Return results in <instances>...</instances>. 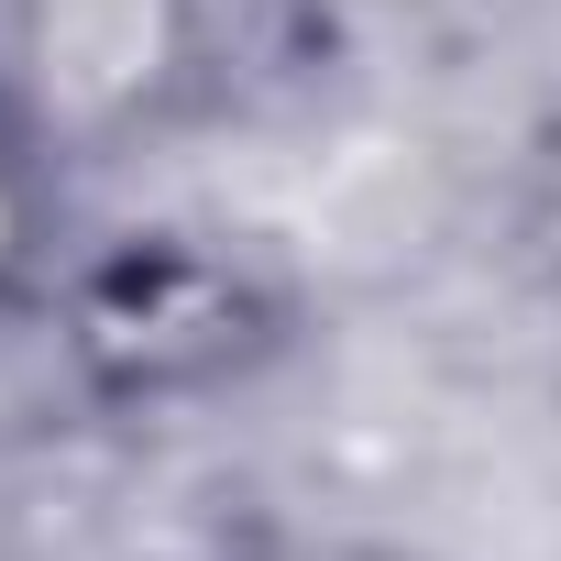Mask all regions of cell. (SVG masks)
<instances>
[{"mask_svg": "<svg viewBox=\"0 0 561 561\" xmlns=\"http://www.w3.org/2000/svg\"><path fill=\"white\" fill-rule=\"evenodd\" d=\"M264 561H408V550H375V539H287V550H264Z\"/></svg>", "mask_w": 561, "mask_h": 561, "instance_id": "cell-3", "label": "cell"}, {"mask_svg": "<svg viewBox=\"0 0 561 561\" xmlns=\"http://www.w3.org/2000/svg\"><path fill=\"white\" fill-rule=\"evenodd\" d=\"M23 242H34V198H23V176L0 165V287L23 275Z\"/></svg>", "mask_w": 561, "mask_h": 561, "instance_id": "cell-2", "label": "cell"}, {"mask_svg": "<svg viewBox=\"0 0 561 561\" xmlns=\"http://www.w3.org/2000/svg\"><path fill=\"white\" fill-rule=\"evenodd\" d=\"M198 67V0H12V89L45 144L144 133Z\"/></svg>", "mask_w": 561, "mask_h": 561, "instance_id": "cell-1", "label": "cell"}]
</instances>
